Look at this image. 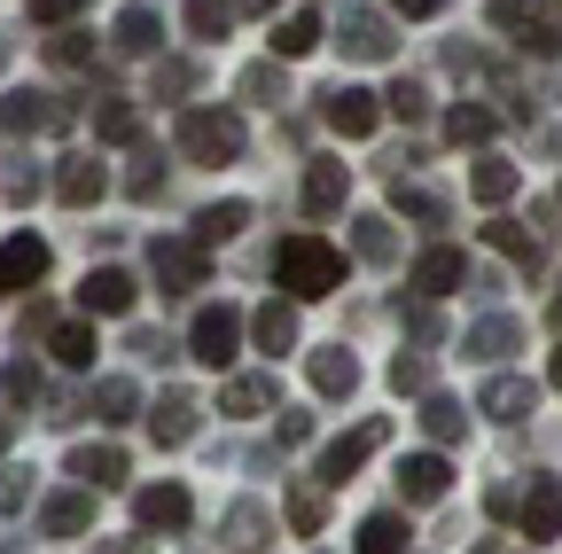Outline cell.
Wrapping results in <instances>:
<instances>
[{"label": "cell", "mask_w": 562, "mask_h": 554, "mask_svg": "<svg viewBox=\"0 0 562 554\" xmlns=\"http://www.w3.org/2000/svg\"><path fill=\"white\" fill-rule=\"evenodd\" d=\"M351 250H360L368 265H391V258H398V235H391V212H360V219H351Z\"/></svg>", "instance_id": "cell-32"}, {"label": "cell", "mask_w": 562, "mask_h": 554, "mask_svg": "<svg viewBox=\"0 0 562 554\" xmlns=\"http://www.w3.org/2000/svg\"><path fill=\"white\" fill-rule=\"evenodd\" d=\"M406 336H414V343H438V336H446V313H438V297L406 305Z\"/></svg>", "instance_id": "cell-46"}, {"label": "cell", "mask_w": 562, "mask_h": 554, "mask_svg": "<svg viewBox=\"0 0 562 554\" xmlns=\"http://www.w3.org/2000/svg\"><path fill=\"white\" fill-rule=\"evenodd\" d=\"M531 406H539V391H531L524 375H492V383L476 391V414H492V422H524Z\"/></svg>", "instance_id": "cell-20"}, {"label": "cell", "mask_w": 562, "mask_h": 554, "mask_svg": "<svg viewBox=\"0 0 562 554\" xmlns=\"http://www.w3.org/2000/svg\"><path fill=\"white\" fill-rule=\"evenodd\" d=\"M391 212H406L414 227H446V212H453V203H446L438 188H422V180H406V172H391Z\"/></svg>", "instance_id": "cell-22"}, {"label": "cell", "mask_w": 562, "mask_h": 554, "mask_svg": "<svg viewBox=\"0 0 562 554\" xmlns=\"http://www.w3.org/2000/svg\"><path fill=\"white\" fill-rule=\"evenodd\" d=\"M391 391H430V360H422V352H398V360H391Z\"/></svg>", "instance_id": "cell-48"}, {"label": "cell", "mask_w": 562, "mask_h": 554, "mask_svg": "<svg viewBox=\"0 0 562 554\" xmlns=\"http://www.w3.org/2000/svg\"><path fill=\"white\" fill-rule=\"evenodd\" d=\"M351 546H368V554H398V546H406V516H368Z\"/></svg>", "instance_id": "cell-41"}, {"label": "cell", "mask_w": 562, "mask_h": 554, "mask_svg": "<svg viewBox=\"0 0 562 554\" xmlns=\"http://www.w3.org/2000/svg\"><path fill=\"white\" fill-rule=\"evenodd\" d=\"M94 133H102V142H117V149H133V142H140V110H133L125 94H102V102H94Z\"/></svg>", "instance_id": "cell-33"}, {"label": "cell", "mask_w": 562, "mask_h": 554, "mask_svg": "<svg viewBox=\"0 0 562 554\" xmlns=\"http://www.w3.org/2000/svg\"><path fill=\"white\" fill-rule=\"evenodd\" d=\"M47 352H55L70 375H87L102 343H94V328H87V320H55V328H47Z\"/></svg>", "instance_id": "cell-28"}, {"label": "cell", "mask_w": 562, "mask_h": 554, "mask_svg": "<svg viewBox=\"0 0 562 554\" xmlns=\"http://www.w3.org/2000/svg\"><path fill=\"white\" fill-rule=\"evenodd\" d=\"M539 9H547V0H492V24H501V32H524V24H539Z\"/></svg>", "instance_id": "cell-49"}, {"label": "cell", "mask_w": 562, "mask_h": 554, "mask_svg": "<svg viewBox=\"0 0 562 554\" xmlns=\"http://www.w3.org/2000/svg\"><path fill=\"white\" fill-rule=\"evenodd\" d=\"M250 336H258V352H297V305L266 297V305L250 313Z\"/></svg>", "instance_id": "cell-25"}, {"label": "cell", "mask_w": 562, "mask_h": 554, "mask_svg": "<svg viewBox=\"0 0 562 554\" xmlns=\"http://www.w3.org/2000/svg\"><path fill=\"white\" fill-rule=\"evenodd\" d=\"M281 445H313V414H297V406H281Z\"/></svg>", "instance_id": "cell-54"}, {"label": "cell", "mask_w": 562, "mask_h": 554, "mask_svg": "<svg viewBox=\"0 0 562 554\" xmlns=\"http://www.w3.org/2000/svg\"><path fill=\"white\" fill-rule=\"evenodd\" d=\"M273 282L290 290V297H336L344 290V250L328 235H281L273 242Z\"/></svg>", "instance_id": "cell-1"}, {"label": "cell", "mask_w": 562, "mask_h": 554, "mask_svg": "<svg viewBox=\"0 0 562 554\" xmlns=\"http://www.w3.org/2000/svg\"><path fill=\"white\" fill-rule=\"evenodd\" d=\"M94 523V484H70V493H47V508H40V531L47 539H79Z\"/></svg>", "instance_id": "cell-15"}, {"label": "cell", "mask_w": 562, "mask_h": 554, "mask_svg": "<svg viewBox=\"0 0 562 554\" xmlns=\"http://www.w3.org/2000/svg\"><path fill=\"white\" fill-rule=\"evenodd\" d=\"M554 203H562V195H554Z\"/></svg>", "instance_id": "cell-63"}, {"label": "cell", "mask_w": 562, "mask_h": 554, "mask_svg": "<svg viewBox=\"0 0 562 554\" xmlns=\"http://www.w3.org/2000/svg\"><path fill=\"white\" fill-rule=\"evenodd\" d=\"M484 242L501 250V258H516L524 273H539V265H547V235H539V227H524V219H492V227H484Z\"/></svg>", "instance_id": "cell-19"}, {"label": "cell", "mask_w": 562, "mask_h": 554, "mask_svg": "<svg viewBox=\"0 0 562 554\" xmlns=\"http://www.w3.org/2000/svg\"><path fill=\"white\" fill-rule=\"evenodd\" d=\"M446 0H391V16H438Z\"/></svg>", "instance_id": "cell-57"}, {"label": "cell", "mask_w": 562, "mask_h": 554, "mask_svg": "<svg viewBox=\"0 0 562 554\" xmlns=\"http://www.w3.org/2000/svg\"><path fill=\"white\" fill-rule=\"evenodd\" d=\"M516 39H524V47H531V55H562V32H554V24H524V32H516Z\"/></svg>", "instance_id": "cell-55"}, {"label": "cell", "mask_w": 562, "mask_h": 554, "mask_svg": "<svg viewBox=\"0 0 562 554\" xmlns=\"http://www.w3.org/2000/svg\"><path fill=\"white\" fill-rule=\"evenodd\" d=\"M149 273H157V290L165 297H188V290H203V242L188 235H165V242H149Z\"/></svg>", "instance_id": "cell-6"}, {"label": "cell", "mask_w": 562, "mask_h": 554, "mask_svg": "<svg viewBox=\"0 0 562 554\" xmlns=\"http://www.w3.org/2000/svg\"><path fill=\"white\" fill-rule=\"evenodd\" d=\"M16 445V406H0V453Z\"/></svg>", "instance_id": "cell-58"}, {"label": "cell", "mask_w": 562, "mask_h": 554, "mask_svg": "<svg viewBox=\"0 0 562 554\" xmlns=\"http://www.w3.org/2000/svg\"><path fill=\"white\" fill-rule=\"evenodd\" d=\"M243 328H250V320H243L235 305H203L195 328H188V352H195L203 368H227V360L243 352Z\"/></svg>", "instance_id": "cell-4"}, {"label": "cell", "mask_w": 562, "mask_h": 554, "mask_svg": "<svg viewBox=\"0 0 562 554\" xmlns=\"http://www.w3.org/2000/svg\"><path fill=\"white\" fill-rule=\"evenodd\" d=\"M321 125L344 133V142H368V133L383 125V94H368V87H328V94H321Z\"/></svg>", "instance_id": "cell-5"}, {"label": "cell", "mask_w": 562, "mask_h": 554, "mask_svg": "<svg viewBox=\"0 0 562 554\" xmlns=\"http://www.w3.org/2000/svg\"><path fill=\"white\" fill-rule=\"evenodd\" d=\"M321 523H328L321 484H297V493H290V531H297V539H321Z\"/></svg>", "instance_id": "cell-39"}, {"label": "cell", "mask_w": 562, "mask_h": 554, "mask_svg": "<svg viewBox=\"0 0 562 554\" xmlns=\"http://www.w3.org/2000/svg\"><path fill=\"white\" fill-rule=\"evenodd\" d=\"M383 110L406 117V125H422V117H430V87H422V79H398V87L383 94Z\"/></svg>", "instance_id": "cell-44"}, {"label": "cell", "mask_w": 562, "mask_h": 554, "mask_svg": "<svg viewBox=\"0 0 562 554\" xmlns=\"http://www.w3.org/2000/svg\"><path fill=\"white\" fill-rule=\"evenodd\" d=\"M243 227H250V203H235V195H227V203H211V212H195V242H203V250H211V242H227V235H243Z\"/></svg>", "instance_id": "cell-34"}, {"label": "cell", "mask_w": 562, "mask_h": 554, "mask_svg": "<svg viewBox=\"0 0 562 554\" xmlns=\"http://www.w3.org/2000/svg\"><path fill=\"white\" fill-rule=\"evenodd\" d=\"M383 438H391V422H360V430H344L336 445H321V468H313V476H321V484H351V476L368 468V453H375Z\"/></svg>", "instance_id": "cell-7"}, {"label": "cell", "mask_w": 562, "mask_h": 554, "mask_svg": "<svg viewBox=\"0 0 562 554\" xmlns=\"http://www.w3.org/2000/svg\"><path fill=\"white\" fill-rule=\"evenodd\" d=\"M273 406V375H235L220 391V414H266Z\"/></svg>", "instance_id": "cell-37"}, {"label": "cell", "mask_w": 562, "mask_h": 554, "mask_svg": "<svg viewBox=\"0 0 562 554\" xmlns=\"http://www.w3.org/2000/svg\"><path fill=\"white\" fill-rule=\"evenodd\" d=\"M344 188H351V172H344L336 157H313V165H305V212H336Z\"/></svg>", "instance_id": "cell-31"}, {"label": "cell", "mask_w": 562, "mask_h": 554, "mask_svg": "<svg viewBox=\"0 0 562 554\" xmlns=\"http://www.w3.org/2000/svg\"><path fill=\"white\" fill-rule=\"evenodd\" d=\"M133 297H140V282H133L125 265H94L87 282H79V305H87V313H102V320H125V313H133Z\"/></svg>", "instance_id": "cell-12"}, {"label": "cell", "mask_w": 562, "mask_h": 554, "mask_svg": "<svg viewBox=\"0 0 562 554\" xmlns=\"http://www.w3.org/2000/svg\"><path fill=\"white\" fill-rule=\"evenodd\" d=\"M235 94L243 102H290V71H281V55L273 63H250V71L235 79Z\"/></svg>", "instance_id": "cell-35"}, {"label": "cell", "mask_w": 562, "mask_h": 554, "mask_svg": "<svg viewBox=\"0 0 562 554\" xmlns=\"http://www.w3.org/2000/svg\"><path fill=\"white\" fill-rule=\"evenodd\" d=\"M446 493H453V461L446 453H406L398 461V500L406 508H438Z\"/></svg>", "instance_id": "cell-8"}, {"label": "cell", "mask_w": 562, "mask_h": 554, "mask_svg": "<svg viewBox=\"0 0 562 554\" xmlns=\"http://www.w3.org/2000/svg\"><path fill=\"white\" fill-rule=\"evenodd\" d=\"M258 531H266L258 508H235V516H227V546H258Z\"/></svg>", "instance_id": "cell-51"}, {"label": "cell", "mask_w": 562, "mask_h": 554, "mask_svg": "<svg viewBox=\"0 0 562 554\" xmlns=\"http://www.w3.org/2000/svg\"><path fill=\"white\" fill-rule=\"evenodd\" d=\"M461 282H469V258L453 242H430V250L414 258V273H406V290H422V297H453Z\"/></svg>", "instance_id": "cell-11"}, {"label": "cell", "mask_w": 562, "mask_h": 554, "mask_svg": "<svg viewBox=\"0 0 562 554\" xmlns=\"http://www.w3.org/2000/svg\"><path fill=\"white\" fill-rule=\"evenodd\" d=\"M47 328H55V305H47V297H32V305L16 313V336H24V343H47Z\"/></svg>", "instance_id": "cell-50"}, {"label": "cell", "mask_w": 562, "mask_h": 554, "mask_svg": "<svg viewBox=\"0 0 562 554\" xmlns=\"http://www.w3.org/2000/svg\"><path fill=\"white\" fill-rule=\"evenodd\" d=\"M524 188V172L508 165V157H476V172H469V195L484 203V212H501V203Z\"/></svg>", "instance_id": "cell-27"}, {"label": "cell", "mask_w": 562, "mask_h": 554, "mask_svg": "<svg viewBox=\"0 0 562 554\" xmlns=\"http://www.w3.org/2000/svg\"><path fill=\"white\" fill-rule=\"evenodd\" d=\"M547 383H554V391H562V352H554V368H547Z\"/></svg>", "instance_id": "cell-60"}, {"label": "cell", "mask_w": 562, "mask_h": 554, "mask_svg": "<svg viewBox=\"0 0 562 554\" xmlns=\"http://www.w3.org/2000/svg\"><path fill=\"white\" fill-rule=\"evenodd\" d=\"M195 500H188V484H149V493H133V523L140 531H188Z\"/></svg>", "instance_id": "cell-13"}, {"label": "cell", "mask_w": 562, "mask_h": 554, "mask_svg": "<svg viewBox=\"0 0 562 554\" xmlns=\"http://www.w3.org/2000/svg\"><path fill=\"white\" fill-rule=\"evenodd\" d=\"M47 63L79 71V63H94V39H87V32H55V39H47Z\"/></svg>", "instance_id": "cell-45"}, {"label": "cell", "mask_w": 562, "mask_h": 554, "mask_svg": "<svg viewBox=\"0 0 562 554\" xmlns=\"http://www.w3.org/2000/svg\"><path fill=\"white\" fill-rule=\"evenodd\" d=\"M24 493H32L24 468H0V516H16V508H24Z\"/></svg>", "instance_id": "cell-52"}, {"label": "cell", "mask_w": 562, "mask_h": 554, "mask_svg": "<svg viewBox=\"0 0 562 554\" xmlns=\"http://www.w3.org/2000/svg\"><path fill=\"white\" fill-rule=\"evenodd\" d=\"M87 414H94V422H133V414H140V391H133L125 375H102V383L87 391Z\"/></svg>", "instance_id": "cell-30"}, {"label": "cell", "mask_w": 562, "mask_h": 554, "mask_svg": "<svg viewBox=\"0 0 562 554\" xmlns=\"http://www.w3.org/2000/svg\"><path fill=\"white\" fill-rule=\"evenodd\" d=\"M40 195V172H9V203H32Z\"/></svg>", "instance_id": "cell-56"}, {"label": "cell", "mask_w": 562, "mask_h": 554, "mask_svg": "<svg viewBox=\"0 0 562 554\" xmlns=\"http://www.w3.org/2000/svg\"><path fill=\"white\" fill-rule=\"evenodd\" d=\"M305 375H313V391H321V398H351V391H360V360H351L344 343L313 352V360H305Z\"/></svg>", "instance_id": "cell-23"}, {"label": "cell", "mask_w": 562, "mask_h": 554, "mask_svg": "<svg viewBox=\"0 0 562 554\" xmlns=\"http://www.w3.org/2000/svg\"><path fill=\"white\" fill-rule=\"evenodd\" d=\"M336 47L351 55V63H391V16L383 9H344V24H336Z\"/></svg>", "instance_id": "cell-10"}, {"label": "cell", "mask_w": 562, "mask_h": 554, "mask_svg": "<svg viewBox=\"0 0 562 554\" xmlns=\"http://www.w3.org/2000/svg\"><path fill=\"white\" fill-rule=\"evenodd\" d=\"M516 523H524V539L531 546H547V539H562V484H531V493L516 500Z\"/></svg>", "instance_id": "cell-14"}, {"label": "cell", "mask_w": 562, "mask_h": 554, "mask_svg": "<svg viewBox=\"0 0 562 554\" xmlns=\"http://www.w3.org/2000/svg\"><path fill=\"white\" fill-rule=\"evenodd\" d=\"M554 149H562V133H554Z\"/></svg>", "instance_id": "cell-62"}, {"label": "cell", "mask_w": 562, "mask_h": 554, "mask_svg": "<svg viewBox=\"0 0 562 554\" xmlns=\"http://www.w3.org/2000/svg\"><path fill=\"white\" fill-rule=\"evenodd\" d=\"M24 9H32L40 24H70V16H79V9H87V0H24Z\"/></svg>", "instance_id": "cell-53"}, {"label": "cell", "mask_w": 562, "mask_h": 554, "mask_svg": "<svg viewBox=\"0 0 562 554\" xmlns=\"http://www.w3.org/2000/svg\"><path fill=\"white\" fill-rule=\"evenodd\" d=\"M70 476L94 484V493H117V484H125V453L117 445H79V453H70Z\"/></svg>", "instance_id": "cell-29"}, {"label": "cell", "mask_w": 562, "mask_h": 554, "mask_svg": "<svg viewBox=\"0 0 562 554\" xmlns=\"http://www.w3.org/2000/svg\"><path fill=\"white\" fill-rule=\"evenodd\" d=\"M110 47L117 55H157L165 47V16L149 9V0H133V9H117V24H110Z\"/></svg>", "instance_id": "cell-16"}, {"label": "cell", "mask_w": 562, "mask_h": 554, "mask_svg": "<svg viewBox=\"0 0 562 554\" xmlns=\"http://www.w3.org/2000/svg\"><path fill=\"white\" fill-rule=\"evenodd\" d=\"M70 110L63 94H47V87H9V102H0V125L9 133H70Z\"/></svg>", "instance_id": "cell-3"}, {"label": "cell", "mask_w": 562, "mask_h": 554, "mask_svg": "<svg viewBox=\"0 0 562 554\" xmlns=\"http://www.w3.org/2000/svg\"><path fill=\"white\" fill-rule=\"evenodd\" d=\"M243 142H250V125L235 110H188L180 117V157L188 165H235Z\"/></svg>", "instance_id": "cell-2"}, {"label": "cell", "mask_w": 562, "mask_h": 554, "mask_svg": "<svg viewBox=\"0 0 562 554\" xmlns=\"http://www.w3.org/2000/svg\"><path fill=\"white\" fill-rule=\"evenodd\" d=\"M422 430H430V445H461L469 438V406L446 398V391H422Z\"/></svg>", "instance_id": "cell-26"}, {"label": "cell", "mask_w": 562, "mask_h": 554, "mask_svg": "<svg viewBox=\"0 0 562 554\" xmlns=\"http://www.w3.org/2000/svg\"><path fill=\"white\" fill-rule=\"evenodd\" d=\"M508 352H524V320H516V313L469 320V360H508Z\"/></svg>", "instance_id": "cell-18"}, {"label": "cell", "mask_w": 562, "mask_h": 554, "mask_svg": "<svg viewBox=\"0 0 562 554\" xmlns=\"http://www.w3.org/2000/svg\"><path fill=\"white\" fill-rule=\"evenodd\" d=\"M227 24H235V0H188V32L195 39H227Z\"/></svg>", "instance_id": "cell-40"}, {"label": "cell", "mask_w": 562, "mask_h": 554, "mask_svg": "<svg viewBox=\"0 0 562 554\" xmlns=\"http://www.w3.org/2000/svg\"><path fill=\"white\" fill-rule=\"evenodd\" d=\"M125 195H133V203L165 195V157H157V149H140V157H133V172H125Z\"/></svg>", "instance_id": "cell-42"}, {"label": "cell", "mask_w": 562, "mask_h": 554, "mask_svg": "<svg viewBox=\"0 0 562 554\" xmlns=\"http://www.w3.org/2000/svg\"><path fill=\"white\" fill-rule=\"evenodd\" d=\"M40 282H47V242L40 235H9V242H0V305L40 290Z\"/></svg>", "instance_id": "cell-9"}, {"label": "cell", "mask_w": 562, "mask_h": 554, "mask_svg": "<svg viewBox=\"0 0 562 554\" xmlns=\"http://www.w3.org/2000/svg\"><path fill=\"white\" fill-rule=\"evenodd\" d=\"M492 133H501V117H492L484 102H461V110L446 117V142H461V149H484Z\"/></svg>", "instance_id": "cell-36"}, {"label": "cell", "mask_w": 562, "mask_h": 554, "mask_svg": "<svg viewBox=\"0 0 562 554\" xmlns=\"http://www.w3.org/2000/svg\"><path fill=\"white\" fill-rule=\"evenodd\" d=\"M125 352H133V360H149V368H165V360H172V336H165V328H133V336H125Z\"/></svg>", "instance_id": "cell-47"}, {"label": "cell", "mask_w": 562, "mask_h": 554, "mask_svg": "<svg viewBox=\"0 0 562 554\" xmlns=\"http://www.w3.org/2000/svg\"><path fill=\"white\" fill-rule=\"evenodd\" d=\"M195 94V63L188 55H165L157 63V102H188Z\"/></svg>", "instance_id": "cell-43"}, {"label": "cell", "mask_w": 562, "mask_h": 554, "mask_svg": "<svg viewBox=\"0 0 562 554\" xmlns=\"http://www.w3.org/2000/svg\"><path fill=\"white\" fill-rule=\"evenodd\" d=\"M0 398H9V406H40L47 398V375L32 360H9V368H0Z\"/></svg>", "instance_id": "cell-38"}, {"label": "cell", "mask_w": 562, "mask_h": 554, "mask_svg": "<svg viewBox=\"0 0 562 554\" xmlns=\"http://www.w3.org/2000/svg\"><path fill=\"white\" fill-rule=\"evenodd\" d=\"M547 320H554V328H562V297H554V305H547Z\"/></svg>", "instance_id": "cell-61"}, {"label": "cell", "mask_w": 562, "mask_h": 554, "mask_svg": "<svg viewBox=\"0 0 562 554\" xmlns=\"http://www.w3.org/2000/svg\"><path fill=\"white\" fill-rule=\"evenodd\" d=\"M313 47H328V24H321L313 9L273 16V55H281V63H297V55H313Z\"/></svg>", "instance_id": "cell-24"}, {"label": "cell", "mask_w": 562, "mask_h": 554, "mask_svg": "<svg viewBox=\"0 0 562 554\" xmlns=\"http://www.w3.org/2000/svg\"><path fill=\"white\" fill-rule=\"evenodd\" d=\"M102 188H110V172H102L94 157H63V165H55V195L70 203V212H87V203H102Z\"/></svg>", "instance_id": "cell-21"}, {"label": "cell", "mask_w": 562, "mask_h": 554, "mask_svg": "<svg viewBox=\"0 0 562 554\" xmlns=\"http://www.w3.org/2000/svg\"><path fill=\"white\" fill-rule=\"evenodd\" d=\"M195 422H203L195 391H165V398L149 406V438H157V445H188V438H195Z\"/></svg>", "instance_id": "cell-17"}, {"label": "cell", "mask_w": 562, "mask_h": 554, "mask_svg": "<svg viewBox=\"0 0 562 554\" xmlns=\"http://www.w3.org/2000/svg\"><path fill=\"white\" fill-rule=\"evenodd\" d=\"M235 9H250V16H273V0H235Z\"/></svg>", "instance_id": "cell-59"}]
</instances>
